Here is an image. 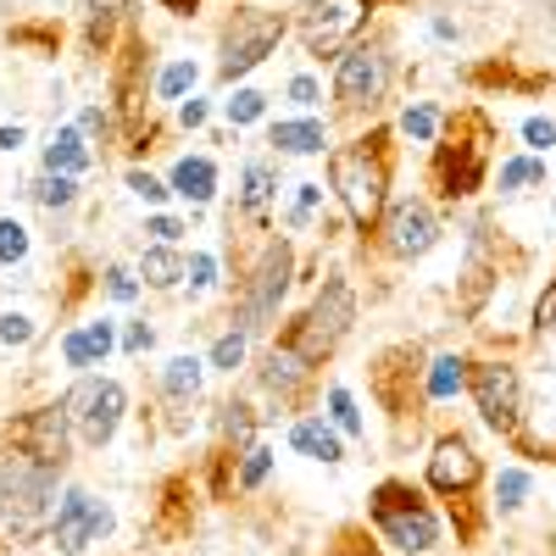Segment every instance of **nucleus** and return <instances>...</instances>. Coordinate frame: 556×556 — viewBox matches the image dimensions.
<instances>
[{"label":"nucleus","mask_w":556,"mask_h":556,"mask_svg":"<svg viewBox=\"0 0 556 556\" xmlns=\"http://www.w3.org/2000/svg\"><path fill=\"white\" fill-rule=\"evenodd\" d=\"M290 34V12H267V7H235V17L223 23V39H217V78L223 84H235L245 78L251 67H262L273 51H278V39Z\"/></svg>","instance_id":"obj_5"},{"label":"nucleus","mask_w":556,"mask_h":556,"mask_svg":"<svg viewBox=\"0 0 556 556\" xmlns=\"http://www.w3.org/2000/svg\"><path fill=\"white\" fill-rule=\"evenodd\" d=\"M468 390L495 434H518L523 424V379L513 362H468Z\"/></svg>","instance_id":"obj_8"},{"label":"nucleus","mask_w":556,"mask_h":556,"mask_svg":"<svg viewBox=\"0 0 556 556\" xmlns=\"http://www.w3.org/2000/svg\"><path fill=\"white\" fill-rule=\"evenodd\" d=\"M262 384H267V395H273L278 406H295L301 390L312 384V362H301L290 345H273L267 362H262Z\"/></svg>","instance_id":"obj_15"},{"label":"nucleus","mask_w":556,"mask_h":556,"mask_svg":"<svg viewBox=\"0 0 556 556\" xmlns=\"http://www.w3.org/2000/svg\"><path fill=\"white\" fill-rule=\"evenodd\" d=\"M490 139H495V128H490V117H484L479 106L456 112V117L445 123V139L434 146V162H429V184H434L445 201H468L479 184H484Z\"/></svg>","instance_id":"obj_2"},{"label":"nucleus","mask_w":556,"mask_h":556,"mask_svg":"<svg viewBox=\"0 0 556 556\" xmlns=\"http://www.w3.org/2000/svg\"><path fill=\"white\" fill-rule=\"evenodd\" d=\"M112 323H89V329H78V334H67L62 340V356L73 362V367H101V356L112 351Z\"/></svg>","instance_id":"obj_19"},{"label":"nucleus","mask_w":556,"mask_h":556,"mask_svg":"<svg viewBox=\"0 0 556 556\" xmlns=\"http://www.w3.org/2000/svg\"><path fill=\"white\" fill-rule=\"evenodd\" d=\"M240 362H245V329H240V334H223V340L212 345V367H223V374H235Z\"/></svg>","instance_id":"obj_31"},{"label":"nucleus","mask_w":556,"mask_h":556,"mask_svg":"<svg viewBox=\"0 0 556 556\" xmlns=\"http://www.w3.org/2000/svg\"><path fill=\"white\" fill-rule=\"evenodd\" d=\"M184 273H190V290H206V285H212V256H206V251L190 256V267H184Z\"/></svg>","instance_id":"obj_44"},{"label":"nucleus","mask_w":556,"mask_h":556,"mask_svg":"<svg viewBox=\"0 0 556 556\" xmlns=\"http://www.w3.org/2000/svg\"><path fill=\"white\" fill-rule=\"evenodd\" d=\"M162 390H167L173 401H195V390H201V362H195V356H173L167 374H162Z\"/></svg>","instance_id":"obj_25"},{"label":"nucleus","mask_w":556,"mask_h":556,"mask_svg":"<svg viewBox=\"0 0 556 556\" xmlns=\"http://www.w3.org/2000/svg\"><path fill=\"white\" fill-rule=\"evenodd\" d=\"M178 117H184V123H190V128H201V123H206V106H201V101H190V106H184Z\"/></svg>","instance_id":"obj_49"},{"label":"nucleus","mask_w":556,"mask_h":556,"mask_svg":"<svg viewBox=\"0 0 556 556\" xmlns=\"http://www.w3.org/2000/svg\"><path fill=\"white\" fill-rule=\"evenodd\" d=\"M523 139H529L534 151H545V146H556V123L551 117H529L523 123Z\"/></svg>","instance_id":"obj_39"},{"label":"nucleus","mask_w":556,"mask_h":556,"mask_svg":"<svg viewBox=\"0 0 556 556\" xmlns=\"http://www.w3.org/2000/svg\"><path fill=\"white\" fill-rule=\"evenodd\" d=\"M329 556H379V545H374V534H367V529H340L334 534V545H329Z\"/></svg>","instance_id":"obj_30"},{"label":"nucleus","mask_w":556,"mask_h":556,"mask_svg":"<svg viewBox=\"0 0 556 556\" xmlns=\"http://www.w3.org/2000/svg\"><path fill=\"white\" fill-rule=\"evenodd\" d=\"M190 84H195V62H173V67L162 73V84H156V89H162V101H178Z\"/></svg>","instance_id":"obj_34"},{"label":"nucleus","mask_w":556,"mask_h":556,"mask_svg":"<svg viewBox=\"0 0 556 556\" xmlns=\"http://www.w3.org/2000/svg\"><path fill=\"white\" fill-rule=\"evenodd\" d=\"M379 7L384 0H306V7L295 12V34L306 45V56H317V62L345 56Z\"/></svg>","instance_id":"obj_7"},{"label":"nucleus","mask_w":556,"mask_h":556,"mask_svg":"<svg viewBox=\"0 0 556 556\" xmlns=\"http://www.w3.org/2000/svg\"><path fill=\"white\" fill-rule=\"evenodd\" d=\"M285 290H290V245L273 240V245L262 251L256 273H251V285H245L240 329H245V334H262L267 323H273V312H278V301H285Z\"/></svg>","instance_id":"obj_11"},{"label":"nucleus","mask_w":556,"mask_h":556,"mask_svg":"<svg viewBox=\"0 0 556 556\" xmlns=\"http://www.w3.org/2000/svg\"><path fill=\"white\" fill-rule=\"evenodd\" d=\"M374 235H384V251H390V256L412 262V256L434 251V240H440V217H434L429 201H395V206H384V217H379Z\"/></svg>","instance_id":"obj_13"},{"label":"nucleus","mask_w":556,"mask_h":556,"mask_svg":"<svg viewBox=\"0 0 556 556\" xmlns=\"http://www.w3.org/2000/svg\"><path fill=\"white\" fill-rule=\"evenodd\" d=\"M34 201H39V206H51V212H62V206L78 201V184H73L67 173H45V178L34 184Z\"/></svg>","instance_id":"obj_26"},{"label":"nucleus","mask_w":556,"mask_h":556,"mask_svg":"<svg viewBox=\"0 0 556 556\" xmlns=\"http://www.w3.org/2000/svg\"><path fill=\"white\" fill-rule=\"evenodd\" d=\"M245 190H240V206L251 212V217H262V206L273 201V190H278V167L267 162V156H256V162H245Z\"/></svg>","instance_id":"obj_20"},{"label":"nucleus","mask_w":556,"mask_h":556,"mask_svg":"<svg viewBox=\"0 0 556 556\" xmlns=\"http://www.w3.org/2000/svg\"><path fill=\"white\" fill-rule=\"evenodd\" d=\"M106 290H112L117 301H134V290H139V285H134V278H128L123 267H112V273H106Z\"/></svg>","instance_id":"obj_45"},{"label":"nucleus","mask_w":556,"mask_h":556,"mask_svg":"<svg viewBox=\"0 0 556 556\" xmlns=\"http://www.w3.org/2000/svg\"><path fill=\"white\" fill-rule=\"evenodd\" d=\"M290 101H295V106H317V101H323L317 78H306V73H301V78H290Z\"/></svg>","instance_id":"obj_42"},{"label":"nucleus","mask_w":556,"mask_h":556,"mask_svg":"<svg viewBox=\"0 0 556 556\" xmlns=\"http://www.w3.org/2000/svg\"><path fill=\"white\" fill-rule=\"evenodd\" d=\"M212 190H217V167H212L206 156H184V162L173 167V195L206 206V201H212Z\"/></svg>","instance_id":"obj_17"},{"label":"nucleus","mask_w":556,"mask_h":556,"mask_svg":"<svg viewBox=\"0 0 556 556\" xmlns=\"http://www.w3.org/2000/svg\"><path fill=\"white\" fill-rule=\"evenodd\" d=\"M484 479V462L473 456V445L462 440V434H440L434 451H429V490L445 495L451 506H462Z\"/></svg>","instance_id":"obj_12"},{"label":"nucleus","mask_w":556,"mask_h":556,"mask_svg":"<svg viewBox=\"0 0 556 556\" xmlns=\"http://www.w3.org/2000/svg\"><path fill=\"white\" fill-rule=\"evenodd\" d=\"M329 146V128L317 117H295V123H273V151L278 156H317Z\"/></svg>","instance_id":"obj_16"},{"label":"nucleus","mask_w":556,"mask_h":556,"mask_svg":"<svg viewBox=\"0 0 556 556\" xmlns=\"http://www.w3.org/2000/svg\"><path fill=\"white\" fill-rule=\"evenodd\" d=\"M162 12H173V17H195L201 12V0H156Z\"/></svg>","instance_id":"obj_48"},{"label":"nucleus","mask_w":556,"mask_h":556,"mask_svg":"<svg viewBox=\"0 0 556 556\" xmlns=\"http://www.w3.org/2000/svg\"><path fill=\"white\" fill-rule=\"evenodd\" d=\"M529 184H545V162H540V156H518V162L501 167V190H506V195L529 190Z\"/></svg>","instance_id":"obj_27"},{"label":"nucleus","mask_w":556,"mask_h":556,"mask_svg":"<svg viewBox=\"0 0 556 556\" xmlns=\"http://www.w3.org/2000/svg\"><path fill=\"white\" fill-rule=\"evenodd\" d=\"M67 429H73V417H67V401L56 406H39V412H23L17 424L7 429V451H23L28 462H39V468H67Z\"/></svg>","instance_id":"obj_9"},{"label":"nucleus","mask_w":556,"mask_h":556,"mask_svg":"<svg viewBox=\"0 0 556 556\" xmlns=\"http://www.w3.org/2000/svg\"><path fill=\"white\" fill-rule=\"evenodd\" d=\"M262 112H267V96H262V89H240V96L228 101V123H256Z\"/></svg>","instance_id":"obj_32"},{"label":"nucleus","mask_w":556,"mask_h":556,"mask_svg":"<svg viewBox=\"0 0 556 556\" xmlns=\"http://www.w3.org/2000/svg\"><path fill=\"white\" fill-rule=\"evenodd\" d=\"M151 340H156V334L146 329V323H134V329L123 334V345H128V351H151Z\"/></svg>","instance_id":"obj_47"},{"label":"nucleus","mask_w":556,"mask_h":556,"mask_svg":"<svg viewBox=\"0 0 556 556\" xmlns=\"http://www.w3.org/2000/svg\"><path fill=\"white\" fill-rule=\"evenodd\" d=\"M534 329L540 334H551L556 329V278H551V290L540 295V306H534Z\"/></svg>","instance_id":"obj_41"},{"label":"nucleus","mask_w":556,"mask_h":556,"mask_svg":"<svg viewBox=\"0 0 556 556\" xmlns=\"http://www.w3.org/2000/svg\"><path fill=\"white\" fill-rule=\"evenodd\" d=\"M84 128H89V134H101V128H106V112H101V106H89V112H84Z\"/></svg>","instance_id":"obj_50"},{"label":"nucleus","mask_w":556,"mask_h":556,"mask_svg":"<svg viewBox=\"0 0 556 556\" xmlns=\"http://www.w3.org/2000/svg\"><path fill=\"white\" fill-rule=\"evenodd\" d=\"M123 12H128V0H89V45H106Z\"/></svg>","instance_id":"obj_28"},{"label":"nucleus","mask_w":556,"mask_h":556,"mask_svg":"<svg viewBox=\"0 0 556 556\" xmlns=\"http://www.w3.org/2000/svg\"><path fill=\"white\" fill-rule=\"evenodd\" d=\"M89 167V151H84V139L73 134V128H62L56 139H51V146H45V173H84Z\"/></svg>","instance_id":"obj_21"},{"label":"nucleus","mask_w":556,"mask_h":556,"mask_svg":"<svg viewBox=\"0 0 556 556\" xmlns=\"http://www.w3.org/2000/svg\"><path fill=\"white\" fill-rule=\"evenodd\" d=\"M23 146V128H0V151H17Z\"/></svg>","instance_id":"obj_51"},{"label":"nucleus","mask_w":556,"mask_h":556,"mask_svg":"<svg viewBox=\"0 0 556 556\" xmlns=\"http://www.w3.org/2000/svg\"><path fill=\"white\" fill-rule=\"evenodd\" d=\"M28 256V228L23 223H0V262H23Z\"/></svg>","instance_id":"obj_33"},{"label":"nucleus","mask_w":556,"mask_h":556,"mask_svg":"<svg viewBox=\"0 0 556 556\" xmlns=\"http://www.w3.org/2000/svg\"><path fill=\"white\" fill-rule=\"evenodd\" d=\"M462 384H468V362H462V356H434V367H429V401H451Z\"/></svg>","instance_id":"obj_24"},{"label":"nucleus","mask_w":556,"mask_h":556,"mask_svg":"<svg viewBox=\"0 0 556 556\" xmlns=\"http://www.w3.org/2000/svg\"><path fill=\"white\" fill-rule=\"evenodd\" d=\"M267 468H273V451H267V445H251V451H245V468H240V484H245V490L262 484Z\"/></svg>","instance_id":"obj_37"},{"label":"nucleus","mask_w":556,"mask_h":556,"mask_svg":"<svg viewBox=\"0 0 556 556\" xmlns=\"http://www.w3.org/2000/svg\"><path fill=\"white\" fill-rule=\"evenodd\" d=\"M329 412H334V424L345 429V434H362V417H356V406H351V390H329Z\"/></svg>","instance_id":"obj_35"},{"label":"nucleus","mask_w":556,"mask_h":556,"mask_svg":"<svg viewBox=\"0 0 556 556\" xmlns=\"http://www.w3.org/2000/svg\"><path fill=\"white\" fill-rule=\"evenodd\" d=\"M151 235H156L162 245H173V240L184 235V223H178V217H151Z\"/></svg>","instance_id":"obj_46"},{"label":"nucleus","mask_w":556,"mask_h":556,"mask_svg":"<svg viewBox=\"0 0 556 556\" xmlns=\"http://www.w3.org/2000/svg\"><path fill=\"white\" fill-rule=\"evenodd\" d=\"M390 78H395V56L384 39H356L351 51L334 67V106L340 117H362L374 112L390 96Z\"/></svg>","instance_id":"obj_6"},{"label":"nucleus","mask_w":556,"mask_h":556,"mask_svg":"<svg viewBox=\"0 0 556 556\" xmlns=\"http://www.w3.org/2000/svg\"><path fill=\"white\" fill-rule=\"evenodd\" d=\"M217 434H223V451L235 445V451H245L251 445V434H256V412L245 406V401H228L223 406V417H217ZM217 451V456H223Z\"/></svg>","instance_id":"obj_22"},{"label":"nucleus","mask_w":556,"mask_h":556,"mask_svg":"<svg viewBox=\"0 0 556 556\" xmlns=\"http://www.w3.org/2000/svg\"><path fill=\"white\" fill-rule=\"evenodd\" d=\"M123 406H128V395H123L117 379H84V384L67 395V417H73L78 440H84V445H96V451L117 434Z\"/></svg>","instance_id":"obj_10"},{"label":"nucleus","mask_w":556,"mask_h":556,"mask_svg":"<svg viewBox=\"0 0 556 556\" xmlns=\"http://www.w3.org/2000/svg\"><path fill=\"white\" fill-rule=\"evenodd\" d=\"M290 445L301 451V456H312V462H340L345 451H340V434L323 424V417H301V424L290 429Z\"/></svg>","instance_id":"obj_18"},{"label":"nucleus","mask_w":556,"mask_h":556,"mask_svg":"<svg viewBox=\"0 0 556 556\" xmlns=\"http://www.w3.org/2000/svg\"><path fill=\"white\" fill-rule=\"evenodd\" d=\"M0 340H7V345L34 340V323H28V317H0Z\"/></svg>","instance_id":"obj_43"},{"label":"nucleus","mask_w":556,"mask_h":556,"mask_svg":"<svg viewBox=\"0 0 556 556\" xmlns=\"http://www.w3.org/2000/svg\"><path fill=\"white\" fill-rule=\"evenodd\" d=\"M351 323H356V295H351V285H345L340 273H329V285L312 295V306L285 323L278 345H290L301 362L323 367V356H334V345L351 334Z\"/></svg>","instance_id":"obj_3"},{"label":"nucleus","mask_w":556,"mask_h":556,"mask_svg":"<svg viewBox=\"0 0 556 556\" xmlns=\"http://www.w3.org/2000/svg\"><path fill=\"white\" fill-rule=\"evenodd\" d=\"M401 128H406L412 139H434V128H440V112H434V106H412V112L401 117Z\"/></svg>","instance_id":"obj_36"},{"label":"nucleus","mask_w":556,"mask_h":556,"mask_svg":"<svg viewBox=\"0 0 556 556\" xmlns=\"http://www.w3.org/2000/svg\"><path fill=\"white\" fill-rule=\"evenodd\" d=\"M523 495H529V473H523V468H506V473H501V484H495L501 513H518V506H523Z\"/></svg>","instance_id":"obj_29"},{"label":"nucleus","mask_w":556,"mask_h":556,"mask_svg":"<svg viewBox=\"0 0 556 556\" xmlns=\"http://www.w3.org/2000/svg\"><path fill=\"white\" fill-rule=\"evenodd\" d=\"M367 518H374V529L384 534V545H395L401 556H429L440 545L434 506L417 495L406 479H384L374 490V501H367Z\"/></svg>","instance_id":"obj_4"},{"label":"nucleus","mask_w":556,"mask_h":556,"mask_svg":"<svg viewBox=\"0 0 556 556\" xmlns=\"http://www.w3.org/2000/svg\"><path fill=\"white\" fill-rule=\"evenodd\" d=\"M139 278H146L151 290H173L178 278H184V262H178V251H167V245L146 251V262H139Z\"/></svg>","instance_id":"obj_23"},{"label":"nucleus","mask_w":556,"mask_h":556,"mask_svg":"<svg viewBox=\"0 0 556 556\" xmlns=\"http://www.w3.org/2000/svg\"><path fill=\"white\" fill-rule=\"evenodd\" d=\"M128 190H134L139 201H151V206H156V201H167V190H162V184H156L151 173H128Z\"/></svg>","instance_id":"obj_40"},{"label":"nucleus","mask_w":556,"mask_h":556,"mask_svg":"<svg viewBox=\"0 0 556 556\" xmlns=\"http://www.w3.org/2000/svg\"><path fill=\"white\" fill-rule=\"evenodd\" d=\"M112 529V513L101 501H89L84 490H67L62 495V506H56V523H51V540H56V551H84V545H96L101 534Z\"/></svg>","instance_id":"obj_14"},{"label":"nucleus","mask_w":556,"mask_h":556,"mask_svg":"<svg viewBox=\"0 0 556 556\" xmlns=\"http://www.w3.org/2000/svg\"><path fill=\"white\" fill-rule=\"evenodd\" d=\"M317 201H323V184H295V212H290V223L306 228V217L317 212Z\"/></svg>","instance_id":"obj_38"},{"label":"nucleus","mask_w":556,"mask_h":556,"mask_svg":"<svg viewBox=\"0 0 556 556\" xmlns=\"http://www.w3.org/2000/svg\"><path fill=\"white\" fill-rule=\"evenodd\" d=\"M390 173H395V151H390V128H367L351 146L329 151V184L345 206V217L356 223V235H374L384 206H390Z\"/></svg>","instance_id":"obj_1"}]
</instances>
